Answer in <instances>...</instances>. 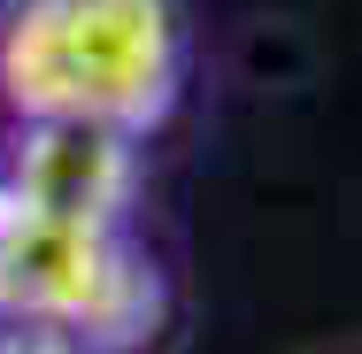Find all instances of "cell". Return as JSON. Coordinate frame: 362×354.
Wrapping results in <instances>:
<instances>
[{"instance_id":"obj_1","label":"cell","mask_w":362,"mask_h":354,"mask_svg":"<svg viewBox=\"0 0 362 354\" xmlns=\"http://www.w3.org/2000/svg\"><path fill=\"white\" fill-rule=\"evenodd\" d=\"M185 31L170 0H16L0 93L23 124H100L139 139L177 108Z\"/></svg>"},{"instance_id":"obj_5","label":"cell","mask_w":362,"mask_h":354,"mask_svg":"<svg viewBox=\"0 0 362 354\" xmlns=\"http://www.w3.org/2000/svg\"><path fill=\"white\" fill-rule=\"evenodd\" d=\"M0 216H8V185H0Z\"/></svg>"},{"instance_id":"obj_2","label":"cell","mask_w":362,"mask_h":354,"mask_svg":"<svg viewBox=\"0 0 362 354\" xmlns=\"http://www.w3.org/2000/svg\"><path fill=\"white\" fill-rule=\"evenodd\" d=\"M0 316L62 331L85 354H139L162 331V278L124 231L0 216Z\"/></svg>"},{"instance_id":"obj_3","label":"cell","mask_w":362,"mask_h":354,"mask_svg":"<svg viewBox=\"0 0 362 354\" xmlns=\"http://www.w3.org/2000/svg\"><path fill=\"white\" fill-rule=\"evenodd\" d=\"M8 208L70 231H124V208L139 193V146L100 124H23L8 162Z\"/></svg>"},{"instance_id":"obj_4","label":"cell","mask_w":362,"mask_h":354,"mask_svg":"<svg viewBox=\"0 0 362 354\" xmlns=\"http://www.w3.org/2000/svg\"><path fill=\"white\" fill-rule=\"evenodd\" d=\"M0 354H85V347H77V339H62V331L16 324V331H0Z\"/></svg>"}]
</instances>
